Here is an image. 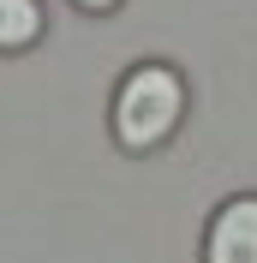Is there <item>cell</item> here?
<instances>
[{"label":"cell","instance_id":"cell-1","mask_svg":"<svg viewBox=\"0 0 257 263\" xmlns=\"http://www.w3.org/2000/svg\"><path fill=\"white\" fill-rule=\"evenodd\" d=\"M108 120H114L120 149H132V156L161 149L179 132V120H186V78L168 60H138L120 78V90H114V114Z\"/></svg>","mask_w":257,"mask_h":263},{"label":"cell","instance_id":"cell-2","mask_svg":"<svg viewBox=\"0 0 257 263\" xmlns=\"http://www.w3.org/2000/svg\"><path fill=\"white\" fill-rule=\"evenodd\" d=\"M204 263H257V192L227 197L204 228Z\"/></svg>","mask_w":257,"mask_h":263},{"label":"cell","instance_id":"cell-3","mask_svg":"<svg viewBox=\"0 0 257 263\" xmlns=\"http://www.w3.org/2000/svg\"><path fill=\"white\" fill-rule=\"evenodd\" d=\"M42 0H0V54H24L42 42Z\"/></svg>","mask_w":257,"mask_h":263},{"label":"cell","instance_id":"cell-4","mask_svg":"<svg viewBox=\"0 0 257 263\" xmlns=\"http://www.w3.org/2000/svg\"><path fill=\"white\" fill-rule=\"evenodd\" d=\"M72 6H78V12H114L120 0H72Z\"/></svg>","mask_w":257,"mask_h":263}]
</instances>
